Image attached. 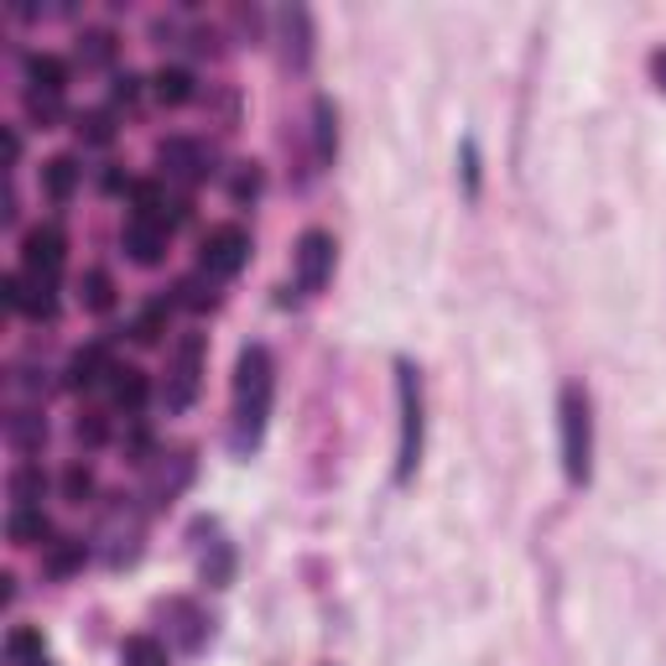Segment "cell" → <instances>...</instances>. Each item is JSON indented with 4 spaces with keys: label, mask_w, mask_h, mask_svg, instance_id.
Here are the masks:
<instances>
[{
    "label": "cell",
    "mask_w": 666,
    "mask_h": 666,
    "mask_svg": "<svg viewBox=\"0 0 666 666\" xmlns=\"http://www.w3.org/2000/svg\"><path fill=\"white\" fill-rule=\"evenodd\" d=\"M271 354L251 344L235 365V453H251L266 432V412H271Z\"/></svg>",
    "instance_id": "cell-1"
},
{
    "label": "cell",
    "mask_w": 666,
    "mask_h": 666,
    "mask_svg": "<svg viewBox=\"0 0 666 666\" xmlns=\"http://www.w3.org/2000/svg\"><path fill=\"white\" fill-rule=\"evenodd\" d=\"M557 428H563V474H568V485H588V474H593V407H588L584 386H563Z\"/></svg>",
    "instance_id": "cell-2"
},
{
    "label": "cell",
    "mask_w": 666,
    "mask_h": 666,
    "mask_svg": "<svg viewBox=\"0 0 666 666\" xmlns=\"http://www.w3.org/2000/svg\"><path fill=\"white\" fill-rule=\"evenodd\" d=\"M396 391H401V448H396V485H407L422 464V380L407 359H396Z\"/></svg>",
    "instance_id": "cell-3"
},
{
    "label": "cell",
    "mask_w": 666,
    "mask_h": 666,
    "mask_svg": "<svg viewBox=\"0 0 666 666\" xmlns=\"http://www.w3.org/2000/svg\"><path fill=\"white\" fill-rule=\"evenodd\" d=\"M245 260H251V235L235 230V224H219V230H209L203 251H198V271L209 281H230V276H240Z\"/></svg>",
    "instance_id": "cell-4"
},
{
    "label": "cell",
    "mask_w": 666,
    "mask_h": 666,
    "mask_svg": "<svg viewBox=\"0 0 666 666\" xmlns=\"http://www.w3.org/2000/svg\"><path fill=\"white\" fill-rule=\"evenodd\" d=\"M198 375H203V338L188 333V338L177 344V354H173V370H167V391H162L167 412H188V407H193Z\"/></svg>",
    "instance_id": "cell-5"
},
{
    "label": "cell",
    "mask_w": 666,
    "mask_h": 666,
    "mask_svg": "<svg viewBox=\"0 0 666 666\" xmlns=\"http://www.w3.org/2000/svg\"><path fill=\"white\" fill-rule=\"evenodd\" d=\"M333 235L329 230H302V240H297V287L302 292H323L329 287V276H333Z\"/></svg>",
    "instance_id": "cell-6"
},
{
    "label": "cell",
    "mask_w": 666,
    "mask_h": 666,
    "mask_svg": "<svg viewBox=\"0 0 666 666\" xmlns=\"http://www.w3.org/2000/svg\"><path fill=\"white\" fill-rule=\"evenodd\" d=\"M0 302L21 318H53L58 313V297H53V276H5L0 281Z\"/></svg>",
    "instance_id": "cell-7"
},
{
    "label": "cell",
    "mask_w": 666,
    "mask_h": 666,
    "mask_svg": "<svg viewBox=\"0 0 666 666\" xmlns=\"http://www.w3.org/2000/svg\"><path fill=\"white\" fill-rule=\"evenodd\" d=\"M63 251H68V240H63V230H53V224H42V230H32V235L21 240V260H26V271H32V276H53V271H58Z\"/></svg>",
    "instance_id": "cell-8"
},
{
    "label": "cell",
    "mask_w": 666,
    "mask_h": 666,
    "mask_svg": "<svg viewBox=\"0 0 666 666\" xmlns=\"http://www.w3.org/2000/svg\"><path fill=\"white\" fill-rule=\"evenodd\" d=\"M125 251H131L136 266H157L162 251H167V224H157V219H131L125 224Z\"/></svg>",
    "instance_id": "cell-9"
},
{
    "label": "cell",
    "mask_w": 666,
    "mask_h": 666,
    "mask_svg": "<svg viewBox=\"0 0 666 666\" xmlns=\"http://www.w3.org/2000/svg\"><path fill=\"white\" fill-rule=\"evenodd\" d=\"M104 375H115L110 349H104V344H84V349L68 359V391H95Z\"/></svg>",
    "instance_id": "cell-10"
},
{
    "label": "cell",
    "mask_w": 666,
    "mask_h": 666,
    "mask_svg": "<svg viewBox=\"0 0 666 666\" xmlns=\"http://www.w3.org/2000/svg\"><path fill=\"white\" fill-rule=\"evenodd\" d=\"M157 157H162V167H167L173 177H203V173H209V162H203V146H198V141H188V136L162 141Z\"/></svg>",
    "instance_id": "cell-11"
},
{
    "label": "cell",
    "mask_w": 666,
    "mask_h": 666,
    "mask_svg": "<svg viewBox=\"0 0 666 666\" xmlns=\"http://www.w3.org/2000/svg\"><path fill=\"white\" fill-rule=\"evenodd\" d=\"M26 84H32V95H63L68 63L53 58V53H32V58H26Z\"/></svg>",
    "instance_id": "cell-12"
},
{
    "label": "cell",
    "mask_w": 666,
    "mask_h": 666,
    "mask_svg": "<svg viewBox=\"0 0 666 666\" xmlns=\"http://www.w3.org/2000/svg\"><path fill=\"white\" fill-rule=\"evenodd\" d=\"M333 152H338V110L333 99H313V157L329 167Z\"/></svg>",
    "instance_id": "cell-13"
},
{
    "label": "cell",
    "mask_w": 666,
    "mask_h": 666,
    "mask_svg": "<svg viewBox=\"0 0 666 666\" xmlns=\"http://www.w3.org/2000/svg\"><path fill=\"white\" fill-rule=\"evenodd\" d=\"M5 531H11V542H21V547H37V542L53 536L42 506H16V510H11V521H5Z\"/></svg>",
    "instance_id": "cell-14"
},
{
    "label": "cell",
    "mask_w": 666,
    "mask_h": 666,
    "mask_svg": "<svg viewBox=\"0 0 666 666\" xmlns=\"http://www.w3.org/2000/svg\"><path fill=\"white\" fill-rule=\"evenodd\" d=\"M42 188H47L53 203H68L74 188H79V162H74V157H53L47 167H42Z\"/></svg>",
    "instance_id": "cell-15"
},
{
    "label": "cell",
    "mask_w": 666,
    "mask_h": 666,
    "mask_svg": "<svg viewBox=\"0 0 666 666\" xmlns=\"http://www.w3.org/2000/svg\"><path fill=\"white\" fill-rule=\"evenodd\" d=\"M120 662L125 666H173V656H167V641H157V635H131L120 646Z\"/></svg>",
    "instance_id": "cell-16"
},
{
    "label": "cell",
    "mask_w": 666,
    "mask_h": 666,
    "mask_svg": "<svg viewBox=\"0 0 666 666\" xmlns=\"http://www.w3.org/2000/svg\"><path fill=\"white\" fill-rule=\"evenodd\" d=\"M152 95L177 110V104H188V99H193V74H188V68H162L157 79H152Z\"/></svg>",
    "instance_id": "cell-17"
},
{
    "label": "cell",
    "mask_w": 666,
    "mask_h": 666,
    "mask_svg": "<svg viewBox=\"0 0 666 666\" xmlns=\"http://www.w3.org/2000/svg\"><path fill=\"white\" fill-rule=\"evenodd\" d=\"M110 396H115L120 412L136 417L141 407H146V375H141V370H115V380H110Z\"/></svg>",
    "instance_id": "cell-18"
},
{
    "label": "cell",
    "mask_w": 666,
    "mask_h": 666,
    "mask_svg": "<svg viewBox=\"0 0 666 666\" xmlns=\"http://www.w3.org/2000/svg\"><path fill=\"white\" fill-rule=\"evenodd\" d=\"M42 495H47V474H42V464H21V469H11V500H16V506H42Z\"/></svg>",
    "instance_id": "cell-19"
},
{
    "label": "cell",
    "mask_w": 666,
    "mask_h": 666,
    "mask_svg": "<svg viewBox=\"0 0 666 666\" xmlns=\"http://www.w3.org/2000/svg\"><path fill=\"white\" fill-rule=\"evenodd\" d=\"M42 651H47V641H42V630H11L5 635V656H11V666H42Z\"/></svg>",
    "instance_id": "cell-20"
},
{
    "label": "cell",
    "mask_w": 666,
    "mask_h": 666,
    "mask_svg": "<svg viewBox=\"0 0 666 666\" xmlns=\"http://www.w3.org/2000/svg\"><path fill=\"white\" fill-rule=\"evenodd\" d=\"M5 437H11L21 453H37L42 437H47V422H42L37 412H16L11 422H5Z\"/></svg>",
    "instance_id": "cell-21"
},
{
    "label": "cell",
    "mask_w": 666,
    "mask_h": 666,
    "mask_svg": "<svg viewBox=\"0 0 666 666\" xmlns=\"http://www.w3.org/2000/svg\"><path fill=\"white\" fill-rule=\"evenodd\" d=\"M79 58H84V68H104V63L115 58V37H110V32H84Z\"/></svg>",
    "instance_id": "cell-22"
},
{
    "label": "cell",
    "mask_w": 666,
    "mask_h": 666,
    "mask_svg": "<svg viewBox=\"0 0 666 666\" xmlns=\"http://www.w3.org/2000/svg\"><path fill=\"white\" fill-rule=\"evenodd\" d=\"M84 568V542H53V552H47V573L53 578H68V573Z\"/></svg>",
    "instance_id": "cell-23"
},
{
    "label": "cell",
    "mask_w": 666,
    "mask_h": 666,
    "mask_svg": "<svg viewBox=\"0 0 666 666\" xmlns=\"http://www.w3.org/2000/svg\"><path fill=\"white\" fill-rule=\"evenodd\" d=\"M230 578H235V552L219 542L214 557H203V584H209V588H224Z\"/></svg>",
    "instance_id": "cell-24"
},
{
    "label": "cell",
    "mask_w": 666,
    "mask_h": 666,
    "mask_svg": "<svg viewBox=\"0 0 666 666\" xmlns=\"http://www.w3.org/2000/svg\"><path fill=\"white\" fill-rule=\"evenodd\" d=\"M162 329H167V302H152L146 313L131 323V333H136V344H157Z\"/></svg>",
    "instance_id": "cell-25"
},
{
    "label": "cell",
    "mask_w": 666,
    "mask_h": 666,
    "mask_svg": "<svg viewBox=\"0 0 666 666\" xmlns=\"http://www.w3.org/2000/svg\"><path fill=\"white\" fill-rule=\"evenodd\" d=\"M89 490H95V474L84 469V464H74V469L63 474V495H68L74 506H84V500H89Z\"/></svg>",
    "instance_id": "cell-26"
},
{
    "label": "cell",
    "mask_w": 666,
    "mask_h": 666,
    "mask_svg": "<svg viewBox=\"0 0 666 666\" xmlns=\"http://www.w3.org/2000/svg\"><path fill=\"white\" fill-rule=\"evenodd\" d=\"M84 302H89L95 313H104V308H110V276H104V271L84 276Z\"/></svg>",
    "instance_id": "cell-27"
},
{
    "label": "cell",
    "mask_w": 666,
    "mask_h": 666,
    "mask_svg": "<svg viewBox=\"0 0 666 666\" xmlns=\"http://www.w3.org/2000/svg\"><path fill=\"white\" fill-rule=\"evenodd\" d=\"M26 110H32L37 120H58V115H63L58 95H32V89H26Z\"/></svg>",
    "instance_id": "cell-28"
},
{
    "label": "cell",
    "mask_w": 666,
    "mask_h": 666,
    "mask_svg": "<svg viewBox=\"0 0 666 666\" xmlns=\"http://www.w3.org/2000/svg\"><path fill=\"white\" fill-rule=\"evenodd\" d=\"M110 437V428H104V417H79V443H89V448H99Z\"/></svg>",
    "instance_id": "cell-29"
},
{
    "label": "cell",
    "mask_w": 666,
    "mask_h": 666,
    "mask_svg": "<svg viewBox=\"0 0 666 666\" xmlns=\"http://www.w3.org/2000/svg\"><path fill=\"white\" fill-rule=\"evenodd\" d=\"M464 188H469V198L479 193V152H474V141H464Z\"/></svg>",
    "instance_id": "cell-30"
},
{
    "label": "cell",
    "mask_w": 666,
    "mask_h": 666,
    "mask_svg": "<svg viewBox=\"0 0 666 666\" xmlns=\"http://www.w3.org/2000/svg\"><path fill=\"white\" fill-rule=\"evenodd\" d=\"M110 99H115V104H136V99H141V79H136V74H125V79H115Z\"/></svg>",
    "instance_id": "cell-31"
},
{
    "label": "cell",
    "mask_w": 666,
    "mask_h": 666,
    "mask_svg": "<svg viewBox=\"0 0 666 666\" xmlns=\"http://www.w3.org/2000/svg\"><path fill=\"white\" fill-rule=\"evenodd\" d=\"M79 131H84V136H89V141H95V146H104V141L115 136V131H110V120H104V115H89V120H84V125H79Z\"/></svg>",
    "instance_id": "cell-32"
},
{
    "label": "cell",
    "mask_w": 666,
    "mask_h": 666,
    "mask_svg": "<svg viewBox=\"0 0 666 666\" xmlns=\"http://www.w3.org/2000/svg\"><path fill=\"white\" fill-rule=\"evenodd\" d=\"M651 79H656V89H666V47L651 53Z\"/></svg>",
    "instance_id": "cell-33"
},
{
    "label": "cell",
    "mask_w": 666,
    "mask_h": 666,
    "mask_svg": "<svg viewBox=\"0 0 666 666\" xmlns=\"http://www.w3.org/2000/svg\"><path fill=\"white\" fill-rule=\"evenodd\" d=\"M42 666H47V662H42Z\"/></svg>",
    "instance_id": "cell-34"
}]
</instances>
